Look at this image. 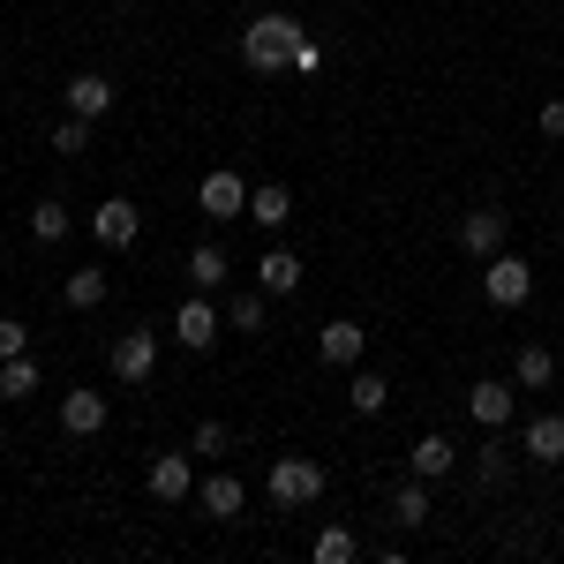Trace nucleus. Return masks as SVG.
Returning a JSON list of instances; mask_svg holds the SVG:
<instances>
[{"mask_svg": "<svg viewBox=\"0 0 564 564\" xmlns=\"http://www.w3.org/2000/svg\"><path fill=\"white\" fill-rule=\"evenodd\" d=\"M218 332H226V308H212V294H188V302L174 308V339L188 354H212Z\"/></svg>", "mask_w": 564, "mask_h": 564, "instance_id": "39448f33", "label": "nucleus"}, {"mask_svg": "<svg viewBox=\"0 0 564 564\" xmlns=\"http://www.w3.org/2000/svg\"><path fill=\"white\" fill-rule=\"evenodd\" d=\"M391 520H399V527H422V520H430V481H422V475H406L399 489H391Z\"/></svg>", "mask_w": 564, "mask_h": 564, "instance_id": "412c9836", "label": "nucleus"}, {"mask_svg": "<svg viewBox=\"0 0 564 564\" xmlns=\"http://www.w3.org/2000/svg\"><path fill=\"white\" fill-rule=\"evenodd\" d=\"M452 467H459V444H452V436H422V444L406 452V475H422V481H444Z\"/></svg>", "mask_w": 564, "mask_h": 564, "instance_id": "4468645a", "label": "nucleus"}, {"mask_svg": "<svg viewBox=\"0 0 564 564\" xmlns=\"http://www.w3.org/2000/svg\"><path fill=\"white\" fill-rule=\"evenodd\" d=\"M557 369H564V347H557Z\"/></svg>", "mask_w": 564, "mask_h": 564, "instance_id": "72a5a7b5", "label": "nucleus"}, {"mask_svg": "<svg viewBox=\"0 0 564 564\" xmlns=\"http://www.w3.org/2000/svg\"><path fill=\"white\" fill-rule=\"evenodd\" d=\"M90 234H98V241H106V249H129L135 234H143V212H135L129 196H106V204H98V212H90Z\"/></svg>", "mask_w": 564, "mask_h": 564, "instance_id": "6e6552de", "label": "nucleus"}, {"mask_svg": "<svg viewBox=\"0 0 564 564\" xmlns=\"http://www.w3.org/2000/svg\"><path fill=\"white\" fill-rule=\"evenodd\" d=\"M61 430H68V436H98V430H106V391L76 384L68 399H61Z\"/></svg>", "mask_w": 564, "mask_h": 564, "instance_id": "f8f14e48", "label": "nucleus"}, {"mask_svg": "<svg viewBox=\"0 0 564 564\" xmlns=\"http://www.w3.org/2000/svg\"><path fill=\"white\" fill-rule=\"evenodd\" d=\"M257 286L263 294H294V286H302V257H294V249H263Z\"/></svg>", "mask_w": 564, "mask_h": 564, "instance_id": "f3484780", "label": "nucleus"}, {"mask_svg": "<svg viewBox=\"0 0 564 564\" xmlns=\"http://www.w3.org/2000/svg\"><path fill=\"white\" fill-rule=\"evenodd\" d=\"M68 226H76V212H68L61 196H39V204H31V234H39L45 249H53V241H68Z\"/></svg>", "mask_w": 564, "mask_h": 564, "instance_id": "aec40b11", "label": "nucleus"}, {"mask_svg": "<svg viewBox=\"0 0 564 564\" xmlns=\"http://www.w3.org/2000/svg\"><path fill=\"white\" fill-rule=\"evenodd\" d=\"M475 475L489 481V489H497V481L512 475V444H505V430H489V444L475 452Z\"/></svg>", "mask_w": 564, "mask_h": 564, "instance_id": "bb28decb", "label": "nucleus"}, {"mask_svg": "<svg viewBox=\"0 0 564 564\" xmlns=\"http://www.w3.org/2000/svg\"><path fill=\"white\" fill-rule=\"evenodd\" d=\"M263 324H271V316H263V286H257V294H234V302H226V332H249V339H263Z\"/></svg>", "mask_w": 564, "mask_h": 564, "instance_id": "a878e982", "label": "nucleus"}, {"mask_svg": "<svg viewBox=\"0 0 564 564\" xmlns=\"http://www.w3.org/2000/svg\"><path fill=\"white\" fill-rule=\"evenodd\" d=\"M106 369H113V384H151L159 377V332H121Z\"/></svg>", "mask_w": 564, "mask_h": 564, "instance_id": "20e7f679", "label": "nucleus"}, {"mask_svg": "<svg viewBox=\"0 0 564 564\" xmlns=\"http://www.w3.org/2000/svg\"><path fill=\"white\" fill-rule=\"evenodd\" d=\"M113 98H121V90H113V76H76V84H68V113L98 121V113H113Z\"/></svg>", "mask_w": 564, "mask_h": 564, "instance_id": "dca6fc26", "label": "nucleus"}, {"mask_svg": "<svg viewBox=\"0 0 564 564\" xmlns=\"http://www.w3.org/2000/svg\"><path fill=\"white\" fill-rule=\"evenodd\" d=\"M324 68V53H316V39H302V53H294V76H316Z\"/></svg>", "mask_w": 564, "mask_h": 564, "instance_id": "2f4dec72", "label": "nucleus"}, {"mask_svg": "<svg viewBox=\"0 0 564 564\" xmlns=\"http://www.w3.org/2000/svg\"><path fill=\"white\" fill-rule=\"evenodd\" d=\"M106 294H113V286H106V271H98V263L68 271V286H61V302H68V308H98Z\"/></svg>", "mask_w": 564, "mask_h": 564, "instance_id": "5701e85b", "label": "nucleus"}, {"mask_svg": "<svg viewBox=\"0 0 564 564\" xmlns=\"http://www.w3.org/2000/svg\"><path fill=\"white\" fill-rule=\"evenodd\" d=\"M45 143H53L61 159H84V143H90V121H84V113H68V121H61V129L45 135Z\"/></svg>", "mask_w": 564, "mask_h": 564, "instance_id": "c85d7f7f", "label": "nucleus"}, {"mask_svg": "<svg viewBox=\"0 0 564 564\" xmlns=\"http://www.w3.org/2000/svg\"><path fill=\"white\" fill-rule=\"evenodd\" d=\"M8 354H31V332H23L15 316H0V361H8Z\"/></svg>", "mask_w": 564, "mask_h": 564, "instance_id": "7c9ffc66", "label": "nucleus"}, {"mask_svg": "<svg viewBox=\"0 0 564 564\" xmlns=\"http://www.w3.org/2000/svg\"><path fill=\"white\" fill-rule=\"evenodd\" d=\"M196 204H204V218H241V212H249V181L218 166V174H204V188H196Z\"/></svg>", "mask_w": 564, "mask_h": 564, "instance_id": "1a4fd4ad", "label": "nucleus"}, {"mask_svg": "<svg viewBox=\"0 0 564 564\" xmlns=\"http://www.w3.org/2000/svg\"><path fill=\"white\" fill-rule=\"evenodd\" d=\"M512 384H520V391L557 384V347H520V361H512Z\"/></svg>", "mask_w": 564, "mask_h": 564, "instance_id": "6ab92c4d", "label": "nucleus"}, {"mask_svg": "<svg viewBox=\"0 0 564 564\" xmlns=\"http://www.w3.org/2000/svg\"><path fill=\"white\" fill-rule=\"evenodd\" d=\"M151 497H159V505H188V497H196V467H188V452L151 459Z\"/></svg>", "mask_w": 564, "mask_h": 564, "instance_id": "9b49d317", "label": "nucleus"}, {"mask_svg": "<svg viewBox=\"0 0 564 564\" xmlns=\"http://www.w3.org/2000/svg\"><path fill=\"white\" fill-rule=\"evenodd\" d=\"M505 226H512V218H505V204H475V212L459 218V249H467L475 263H489L497 249H505Z\"/></svg>", "mask_w": 564, "mask_h": 564, "instance_id": "423d86ee", "label": "nucleus"}, {"mask_svg": "<svg viewBox=\"0 0 564 564\" xmlns=\"http://www.w3.org/2000/svg\"><path fill=\"white\" fill-rule=\"evenodd\" d=\"M249 218H257V226H286V218H294V188H286V181L249 188Z\"/></svg>", "mask_w": 564, "mask_h": 564, "instance_id": "a211bd4d", "label": "nucleus"}, {"mask_svg": "<svg viewBox=\"0 0 564 564\" xmlns=\"http://www.w3.org/2000/svg\"><path fill=\"white\" fill-rule=\"evenodd\" d=\"M196 505H204V520H241V512H249V489H241L234 475H212L204 489H196Z\"/></svg>", "mask_w": 564, "mask_h": 564, "instance_id": "2eb2a0df", "label": "nucleus"}, {"mask_svg": "<svg viewBox=\"0 0 564 564\" xmlns=\"http://www.w3.org/2000/svg\"><path fill=\"white\" fill-rule=\"evenodd\" d=\"M226 271H234V263H226V249H212V241L188 257V279H196V294H218V286H226Z\"/></svg>", "mask_w": 564, "mask_h": 564, "instance_id": "393cba45", "label": "nucleus"}, {"mask_svg": "<svg viewBox=\"0 0 564 564\" xmlns=\"http://www.w3.org/2000/svg\"><path fill=\"white\" fill-rule=\"evenodd\" d=\"M302 23L294 15H257L249 31H241V61L257 68V76H271V68H294V53H302Z\"/></svg>", "mask_w": 564, "mask_h": 564, "instance_id": "f257e3e1", "label": "nucleus"}, {"mask_svg": "<svg viewBox=\"0 0 564 564\" xmlns=\"http://www.w3.org/2000/svg\"><path fill=\"white\" fill-rule=\"evenodd\" d=\"M263 497H271L279 512H302V505H316V497H324V467H316V459H302V452H286V459L263 475Z\"/></svg>", "mask_w": 564, "mask_h": 564, "instance_id": "f03ea898", "label": "nucleus"}, {"mask_svg": "<svg viewBox=\"0 0 564 564\" xmlns=\"http://www.w3.org/2000/svg\"><path fill=\"white\" fill-rule=\"evenodd\" d=\"M361 347H369V324H347V316L316 332V354H324V369H354V361H361Z\"/></svg>", "mask_w": 564, "mask_h": 564, "instance_id": "9d476101", "label": "nucleus"}, {"mask_svg": "<svg viewBox=\"0 0 564 564\" xmlns=\"http://www.w3.org/2000/svg\"><path fill=\"white\" fill-rule=\"evenodd\" d=\"M481 294H489L497 308H520L527 294H534V263L512 257V249H497V257L481 263Z\"/></svg>", "mask_w": 564, "mask_h": 564, "instance_id": "7ed1b4c3", "label": "nucleus"}, {"mask_svg": "<svg viewBox=\"0 0 564 564\" xmlns=\"http://www.w3.org/2000/svg\"><path fill=\"white\" fill-rule=\"evenodd\" d=\"M188 444H196V459H226V452H234V430H226V422H196Z\"/></svg>", "mask_w": 564, "mask_h": 564, "instance_id": "c756f323", "label": "nucleus"}, {"mask_svg": "<svg viewBox=\"0 0 564 564\" xmlns=\"http://www.w3.org/2000/svg\"><path fill=\"white\" fill-rule=\"evenodd\" d=\"M512 406H520V384H505V377H481L467 391V414H475L481 430H512Z\"/></svg>", "mask_w": 564, "mask_h": 564, "instance_id": "0eeeda50", "label": "nucleus"}, {"mask_svg": "<svg viewBox=\"0 0 564 564\" xmlns=\"http://www.w3.org/2000/svg\"><path fill=\"white\" fill-rule=\"evenodd\" d=\"M354 550H361L354 527H324V534L308 542V557H316V564H354Z\"/></svg>", "mask_w": 564, "mask_h": 564, "instance_id": "cd10ccee", "label": "nucleus"}, {"mask_svg": "<svg viewBox=\"0 0 564 564\" xmlns=\"http://www.w3.org/2000/svg\"><path fill=\"white\" fill-rule=\"evenodd\" d=\"M31 391H39V361H31V354H8V361H0V399L23 406Z\"/></svg>", "mask_w": 564, "mask_h": 564, "instance_id": "4be33fe9", "label": "nucleus"}, {"mask_svg": "<svg viewBox=\"0 0 564 564\" xmlns=\"http://www.w3.org/2000/svg\"><path fill=\"white\" fill-rule=\"evenodd\" d=\"M520 452L534 467H564V414H534L527 436H520Z\"/></svg>", "mask_w": 564, "mask_h": 564, "instance_id": "ddd939ff", "label": "nucleus"}, {"mask_svg": "<svg viewBox=\"0 0 564 564\" xmlns=\"http://www.w3.org/2000/svg\"><path fill=\"white\" fill-rule=\"evenodd\" d=\"M347 399H354V414H384V406H391V384L377 377V369H354Z\"/></svg>", "mask_w": 564, "mask_h": 564, "instance_id": "b1692460", "label": "nucleus"}, {"mask_svg": "<svg viewBox=\"0 0 564 564\" xmlns=\"http://www.w3.org/2000/svg\"><path fill=\"white\" fill-rule=\"evenodd\" d=\"M542 135H564V98H550V106H542Z\"/></svg>", "mask_w": 564, "mask_h": 564, "instance_id": "473e14b6", "label": "nucleus"}]
</instances>
